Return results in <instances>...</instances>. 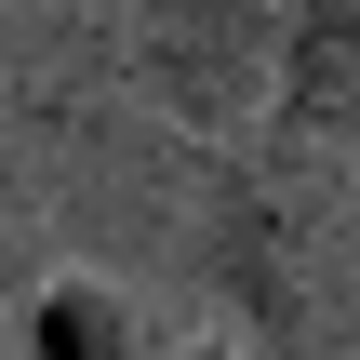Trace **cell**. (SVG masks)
<instances>
[{"label":"cell","mask_w":360,"mask_h":360,"mask_svg":"<svg viewBox=\"0 0 360 360\" xmlns=\"http://www.w3.org/2000/svg\"><path fill=\"white\" fill-rule=\"evenodd\" d=\"M0 360H160V347H147L134 281L53 267V281H27V294H13V334H0Z\"/></svg>","instance_id":"cell-4"},{"label":"cell","mask_w":360,"mask_h":360,"mask_svg":"<svg viewBox=\"0 0 360 360\" xmlns=\"http://www.w3.org/2000/svg\"><path fill=\"white\" fill-rule=\"evenodd\" d=\"M174 360H240V347H174Z\"/></svg>","instance_id":"cell-5"},{"label":"cell","mask_w":360,"mask_h":360,"mask_svg":"<svg viewBox=\"0 0 360 360\" xmlns=\"http://www.w3.org/2000/svg\"><path fill=\"white\" fill-rule=\"evenodd\" d=\"M187 254L240 321V360H360V147L267 120L254 147L200 160Z\"/></svg>","instance_id":"cell-1"},{"label":"cell","mask_w":360,"mask_h":360,"mask_svg":"<svg viewBox=\"0 0 360 360\" xmlns=\"http://www.w3.org/2000/svg\"><path fill=\"white\" fill-rule=\"evenodd\" d=\"M281 134L360 147V0H281Z\"/></svg>","instance_id":"cell-3"},{"label":"cell","mask_w":360,"mask_h":360,"mask_svg":"<svg viewBox=\"0 0 360 360\" xmlns=\"http://www.w3.org/2000/svg\"><path fill=\"white\" fill-rule=\"evenodd\" d=\"M120 107L187 160H227L281 120V0H120Z\"/></svg>","instance_id":"cell-2"}]
</instances>
